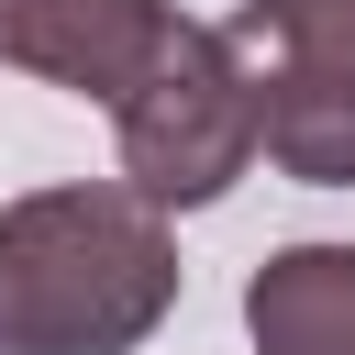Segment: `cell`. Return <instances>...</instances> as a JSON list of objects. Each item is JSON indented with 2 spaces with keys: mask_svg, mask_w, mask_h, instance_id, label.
<instances>
[{
  "mask_svg": "<svg viewBox=\"0 0 355 355\" xmlns=\"http://www.w3.org/2000/svg\"><path fill=\"white\" fill-rule=\"evenodd\" d=\"M255 355H355V244H277L244 277Z\"/></svg>",
  "mask_w": 355,
  "mask_h": 355,
  "instance_id": "4",
  "label": "cell"
},
{
  "mask_svg": "<svg viewBox=\"0 0 355 355\" xmlns=\"http://www.w3.org/2000/svg\"><path fill=\"white\" fill-rule=\"evenodd\" d=\"M233 67H355V0H244L222 22Z\"/></svg>",
  "mask_w": 355,
  "mask_h": 355,
  "instance_id": "6",
  "label": "cell"
},
{
  "mask_svg": "<svg viewBox=\"0 0 355 355\" xmlns=\"http://www.w3.org/2000/svg\"><path fill=\"white\" fill-rule=\"evenodd\" d=\"M178 33L166 0H0V67L44 78V89H78V100H122L144 78V55Z\"/></svg>",
  "mask_w": 355,
  "mask_h": 355,
  "instance_id": "3",
  "label": "cell"
},
{
  "mask_svg": "<svg viewBox=\"0 0 355 355\" xmlns=\"http://www.w3.org/2000/svg\"><path fill=\"white\" fill-rule=\"evenodd\" d=\"M178 311V222L133 178L0 200V355H133Z\"/></svg>",
  "mask_w": 355,
  "mask_h": 355,
  "instance_id": "1",
  "label": "cell"
},
{
  "mask_svg": "<svg viewBox=\"0 0 355 355\" xmlns=\"http://www.w3.org/2000/svg\"><path fill=\"white\" fill-rule=\"evenodd\" d=\"M111 155L155 211H211L255 166V78L233 67L222 22H189L144 55V78L111 100Z\"/></svg>",
  "mask_w": 355,
  "mask_h": 355,
  "instance_id": "2",
  "label": "cell"
},
{
  "mask_svg": "<svg viewBox=\"0 0 355 355\" xmlns=\"http://www.w3.org/2000/svg\"><path fill=\"white\" fill-rule=\"evenodd\" d=\"M255 155L300 189H355V67H255Z\"/></svg>",
  "mask_w": 355,
  "mask_h": 355,
  "instance_id": "5",
  "label": "cell"
}]
</instances>
